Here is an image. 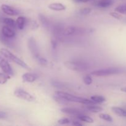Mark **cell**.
<instances>
[{
	"mask_svg": "<svg viewBox=\"0 0 126 126\" xmlns=\"http://www.w3.org/2000/svg\"><path fill=\"white\" fill-rule=\"evenodd\" d=\"M55 95L59 96L60 98H63L65 100L67 101V102H75V103H81V104L84 105H92L96 103H95L94 101L92 100L87 99V98H82V97H77V96L73 95L70 94L66 93V92H60V91H57L55 92Z\"/></svg>",
	"mask_w": 126,
	"mask_h": 126,
	"instance_id": "6da1fadb",
	"label": "cell"
},
{
	"mask_svg": "<svg viewBox=\"0 0 126 126\" xmlns=\"http://www.w3.org/2000/svg\"><path fill=\"white\" fill-rule=\"evenodd\" d=\"M0 54L4 57L11 60V61L17 64V65H19L20 66H21L23 68L25 69V70H28V71H32V68L24 61L21 60L20 58L16 56L15 54L10 52L8 49H5V48H2V49H0Z\"/></svg>",
	"mask_w": 126,
	"mask_h": 126,
	"instance_id": "7a4b0ae2",
	"label": "cell"
},
{
	"mask_svg": "<svg viewBox=\"0 0 126 126\" xmlns=\"http://www.w3.org/2000/svg\"><path fill=\"white\" fill-rule=\"evenodd\" d=\"M64 66L69 70L75 71H84L88 69V66L86 63L79 62L66 61L64 62Z\"/></svg>",
	"mask_w": 126,
	"mask_h": 126,
	"instance_id": "3957f363",
	"label": "cell"
},
{
	"mask_svg": "<svg viewBox=\"0 0 126 126\" xmlns=\"http://www.w3.org/2000/svg\"><path fill=\"white\" fill-rule=\"evenodd\" d=\"M14 95L16 96L17 98H20L23 100H25L27 102H33L35 101L36 98L33 95L30 94L29 92L26 91L25 90L23 89L22 88H17L15 90Z\"/></svg>",
	"mask_w": 126,
	"mask_h": 126,
	"instance_id": "277c9868",
	"label": "cell"
},
{
	"mask_svg": "<svg viewBox=\"0 0 126 126\" xmlns=\"http://www.w3.org/2000/svg\"><path fill=\"white\" fill-rule=\"evenodd\" d=\"M120 71V70L117 68H108L94 71L91 73V75L96 76H107L110 75H116L119 73Z\"/></svg>",
	"mask_w": 126,
	"mask_h": 126,
	"instance_id": "5b68a950",
	"label": "cell"
},
{
	"mask_svg": "<svg viewBox=\"0 0 126 126\" xmlns=\"http://www.w3.org/2000/svg\"><path fill=\"white\" fill-rule=\"evenodd\" d=\"M0 68L4 73L9 75V76L14 75L13 70H12L9 63L7 61V59L4 57L2 55H0Z\"/></svg>",
	"mask_w": 126,
	"mask_h": 126,
	"instance_id": "8992f818",
	"label": "cell"
},
{
	"mask_svg": "<svg viewBox=\"0 0 126 126\" xmlns=\"http://www.w3.org/2000/svg\"><path fill=\"white\" fill-rule=\"evenodd\" d=\"M28 46L31 53H32V55L34 58L36 59L38 56H39L38 46H37L36 42L34 38L31 37V38H29L28 41Z\"/></svg>",
	"mask_w": 126,
	"mask_h": 126,
	"instance_id": "52a82bcc",
	"label": "cell"
},
{
	"mask_svg": "<svg viewBox=\"0 0 126 126\" xmlns=\"http://www.w3.org/2000/svg\"><path fill=\"white\" fill-rule=\"evenodd\" d=\"M1 10L6 14L10 16H16L19 14V11L17 9L6 4L1 5Z\"/></svg>",
	"mask_w": 126,
	"mask_h": 126,
	"instance_id": "ba28073f",
	"label": "cell"
},
{
	"mask_svg": "<svg viewBox=\"0 0 126 126\" xmlns=\"http://www.w3.org/2000/svg\"><path fill=\"white\" fill-rule=\"evenodd\" d=\"M2 36L6 38H12L16 36V32L13 28L6 25L4 26L1 30Z\"/></svg>",
	"mask_w": 126,
	"mask_h": 126,
	"instance_id": "9c48e42d",
	"label": "cell"
},
{
	"mask_svg": "<svg viewBox=\"0 0 126 126\" xmlns=\"http://www.w3.org/2000/svg\"><path fill=\"white\" fill-rule=\"evenodd\" d=\"M38 75L34 73H26L22 75V80L24 82H34L36 80L38 79Z\"/></svg>",
	"mask_w": 126,
	"mask_h": 126,
	"instance_id": "30bf717a",
	"label": "cell"
},
{
	"mask_svg": "<svg viewBox=\"0 0 126 126\" xmlns=\"http://www.w3.org/2000/svg\"><path fill=\"white\" fill-rule=\"evenodd\" d=\"M62 113H65V114H70V115H73V116H78L79 114H82V112L76 109V108H68V107H65V108H63L60 110Z\"/></svg>",
	"mask_w": 126,
	"mask_h": 126,
	"instance_id": "8fae6325",
	"label": "cell"
},
{
	"mask_svg": "<svg viewBox=\"0 0 126 126\" xmlns=\"http://www.w3.org/2000/svg\"><path fill=\"white\" fill-rule=\"evenodd\" d=\"M48 7L52 11H63L66 9V6L60 2H54L48 6Z\"/></svg>",
	"mask_w": 126,
	"mask_h": 126,
	"instance_id": "7c38bea8",
	"label": "cell"
},
{
	"mask_svg": "<svg viewBox=\"0 0 126 126\" xmlns=\"http://www.w3.org/2000/svg\"><path fill=\"white\" fill-rule=\"evenodd\" d=\"M114 2V0H100L97 3V6L102 8H107L111 6Z\"/></svg>",
	"mask_w": 126,
	"mask_h": 126,
	"instance_id": "4fadbf2b",
	"label": "cell"
},
{
	"mask_svg": "<svg viewBox=\"0 0 126 126\" xmlns=\"http://www.w3.org/2000/svg\"><path fill=\"white\" fill-rule=\"evenodd\" d=\"M113 113L121 117H126V110L118 107H113L111 108Z\"/></svg>",
	"mask_w": 126,
	"mask_h": 126,
	"instance_id": "5bb4252c",
	"label": "cell"
},
{
	"mask_svg": "<svg viewBox=\"0 0 126 126\" xmlns=\"http://www.w3.org/2000/svg\"><path fill=\"white\" fill-rule=\"evenodd\" d=\"M16 27L19 30H22L24 28L25 25L26 23V18L25 17L23 16H19L16 20Z\"/></svg>",
	"mask_w": 126,
	"mask_h": 126,
	"instance_id": "9a60e30c",
	"label": "cell"
},
{
	"mask_svg": "<svg viewBox=\"0 0 126 126\" xmlns=\"http://www.w3.org/2000/svg\"><path fill=\"white\" fill-rule=\"evenodd\" d=\"M86 108H87V110H89V111L92 112V113H99V112L102 111L103 110V108H102V107L95 105V104L87 105Z\"/></svg>",
	"mask_w": 126,
	"mask_h": 126,
	"instance_id": "2e32d148",
	"label": "cell"
},
{
	"mask_svg": "<svg viewBox=\"0 0 126 126\" xmlns=\"http://www.w3.org/2000/svg\"><path fill=\"white\" fill-rule=\"evenodd\" d=\"M91 100L97 103H102L105 102L106 98L103 96L99 95H94L91 96Z\"/></svg>",
	"mask_w": 126,
	"mask_h": 126,
	"instance_id": "e0dca14e",
	"label": "cell"
},
{
	"mask_svg": "<svg viewBox=\"0 0 126 126\" xmlns=\"http://www.w3.org/2000/svg\"><path fill=\"white\" fill-rule=\"evenodd\" d=\"M3 23L6 24V25L11 27V28L15 29L16 27V22L14 19L11 18H4L3 19Z\"/></svg>",
	"mask_w": 126,
	"mask_h": 126,
	"instance_id": "ac0fdd59",
	"label": "cell"
},
{
	"mask_svg": "<svg viewBox=\"0 0 126 126\" xmlns=\"http://www.w3.org/2000/svg\"><path fill=\"white\" fill-rule=\"evenodd\" d=\"M78 118L81 121H84L85 123H94V119L92 118H91L90 116L87 115H85V114H79L78 116H77Z\"/></svg>",
	"mask_w": 126,
	"mask_h": 126,
	"instance_id": "d6986e66",
	"label": "cell"
},
{
	"mask_svg": "<svg viewBox=\"0 0 126 126\" xmlns=\"http://www.w3.org/2000/svg\"><path fill=\"white\" fill-rule=\"evenodd\" d=\"M38 17H39V21H40L41 23V24L43 25L45 28H49V20H47V18L44 15L41 14H39L38 15Z\"/></svg>",
	"mask_w": 126,
	"mask_h": 126,
	"instance_id": "ffe728a7",
	"label": "cell"
},
{
	"mask_svg": "<svg viewBox=\"0 0 126 126\" xmlns=\"http://www.w3.org/2000/svg\"><path fill=\"white\" fill-rule=\"evenodd\" d=\"M11 76L4 73H0V84H4L10 79Z\"/></svg>",
	"mask_w": 126,
	"mask_h": 126,
	"instance_id": "44dd1931",
	"label": "cell"
},
{
	"mask_svg": "<svg viewBox=\"0 0 126 126\" xmlns=\"http://www.w3.org/2000/svg\"><path fill=\"white\" fill-rule=\"evenodd\" d=\"M75 32H76V28L73 26H70V27H68L64 30L63 34L65 36H71L73 34H74Z\"/></svg>",
	"mask_w": 126,
	"mask_h": 126,
	"instance_id": "7402d4cb",
	"label": "cell"
},
{
	"mask_svg": "<svg viewBox=\"0 0 126 126\" xmlns=\"http://www.w3.org/2000/svg\"><path fill=\"white\" fill-rule=\"evenodd\" d=\"M115 11L116 12H118L119 14H124L126 15V6L125 4H121L119 5V6H117L115 8Z\"/></svg>",
	"mask_w": 126,
	"mask_h": 126,
	"instance_id": "603a6c76",
	"label": "cell"
},
{
	"mask_svg": "<svg viewBox=\"0 0 126 126\" xmlns=\"http://www.w3.org/2000/svg\"><path fill=\"white\" fill-rule=\"evenodd\" d=\"M99 118L103 120L106 121L108 122H112L113 121V118L110 114H105V113H101L99 114Z\"/></svg>",
	"mask_w": 126,
	"mask_h": 126,
	"instance_id": "cb8c5ba5",
	"label": "cell"
},
{
	"mask_svg": "<svg viewBox=\"0 0 126 126\" xmlns=\"http://www.w3.org/2000/svg\"><path fill=\"white\" fill-rule=\"evenodd\" d=\"M83 81L85 84L91 85L92 83V79L90 75H86L84 77Z\"/></svg>",
	"mask_w": 126,
	"mask_h": 126,
	"instance_id": "d4e9b609",
	"label": "cell"
},
{
	"mask_svg": "<svg viewBox=\"0 0 126 126\" xmlns=\"http://www.w3.org/2000/svg\"><path fill=\"white\" fill-rule=\"evenodd\" d=\"M58 123L60 125H65V124H70V119H68L66 118H61L59 120H58Z\"/></svg>",
	"mask_w": 126,
	"mask_h": 126,
	"instance_id": "484cf974",
	"label": "cell"
},
{
	"mask_svg": "<svg viewBox=\"0 0 126 126\" xmlns=\"http://www.w3.org/2000/svg\"><path fill=\"white\" fill-rule=\"evenodd\" d=\"M36 59L38 60V61L39 62V63L42 65H47L48 63V61L44 57H42L40 55L38 56V57L36 58Z\"/></svg>",
	"mask_w": 126,
	"mask_h": 126,
	"instance_id": "4316f807",
	"label": "cell"
},
{
	"mask_svg": "<svg viewBox=\"0 0 126 126\" xmlns=\"http://www.w3.org/2000/svg\"><path fill=\"white\" fill-rule=\"evenodd\" d=\"M110 15L111 17H114V18H116V19H118V20H121L122 18H123V17H122L121 15L117 12H111L110 13Z\"/></svg>",
	"mask_w": 126,
	"mask_h": 126,
	"instance_id": "83f0119b",
	"label": "cell"
},
{
	"mask_svg": "<svg viewBox=\"0 0 126 126\" xmlns=\"http://www.w3.org/2000/svg\"><path fill=\"white\" fill-rule=\"evenodd\" d=\"M91 11H92V9L89 7H84L80 10V13L82 15H87L91 13Z\"/></svg>",
	"mask_w": 126,
	"mask_h": 126,
	"instance_id": "f1b7e54d",
	"label": "cell"
},
{
	"mask_svg": "<svg viewBox=\"0 0 126 126\" xmlns=\"http://www.w3.org/2000/svg\"><path fill=\"white\" fill-rule=\"evenodd\" d=\"M52 86H55V87H61L63 86V84L60 82H57V81H52Z\"/></svg>",
	"mask_w": 126,
	"mask_h": 126,
	"instance_id": "f546056e",
	"label": "cell"
},
{
	"mask_svg": "<svg viewBox=\"0 0 126 126\" xmlns=\"http://www.w3.org/2000/svg\"><path fill=\"white\" fill-rule=\"evenodd\" d=\"M7 117V114L5 112L0 111V119H4Z\"/></svg>",
	"mask_w": 126,
	"mask_h": 126,
	"instance_id": "4dcf8cb0",
	"label": "cell"
},
{
	"mask_svg": "<svg viewBox=\"0 0 126 126\" xmlns=\"http://www.w3.org/2000/svg\"><path fill=\"white\" fill-rule=\"evenodd\" d=\"M52 46V47H54V49H56L57 46V43L55 40H52L51 42Z\"/></svg>",
	"mask_w": 126,
	"mask_h": 126,
	"instance_id": "1f68e13d",
	"label": "cell"
},
{
	"mask_svg": "<svg viewBox=\"0 0 126 126\" xmlns=\"http://www.w3.org/2000/svg\"><path fill=\"white\" fill-rule=\"evenodd\" d=\"M89 0H73L74 2H87Z\"/></svg>",
	"mask_w": 126,
	"mask_h": 126,
	"instance_id": "d6a6232c",
	"label": "cell"
},
{
	"mask_svg": "<svg viewBox=\"0 0 126 126\" xmlns=\"http://www.w3.org/2000/svg\"><path fill=\"white\" fill-rule=\"evenodd\" d=\"M72 124L73 126H82V124H81V123H79V122H78V121H74V122H73V123H72Z\"/></svg>",
	"mask_w": 126,
	"mask_h": 126,
	"instance_id": "836d02e7",
	"label": "cell"
},
{
	"mask_svg": "<svg viewBox=\"0 0 126 126\" xmlns=\"http://www.w3.org/2000/svg\"><path fill=\"white\" fill-rule=\"evenodd\" d=\"M121 91H123V92H126V87H123V88L121 89Z\"/></svg>",
	"mask_w": 126,
	"mask_h": 126,
	"instance_id": "e575fe53",
	"label": "cell"
},
{
	"mask_svg": "<svg viewBox=\"0 0 126 126\" xmlns=\"http://www.w3.org/2000/svg\"><path fill=\"white\" fill-rule=\"evenodd\" d=\"M125 4V6H126V3H125V4Z\"/></svg>",
	"mask_w": 126,
	"mask_h": 126,
	"instance_id": "d590c367",
	"label": "cell"
},
{
	"mask_svg": "<svg viewBox=\"0 0 126 126\" xmlns=\"http://www.w3.org/2000/svg\"><path fill=\"white\" fill-rule=\"evenodd\" d=\"M121 1H126V0H121Z\"/></svg>",
	"mask_w": 126,
	"mask_h": 126,
	"instance_id": "8d00e7d4",
	"label": "cell"
}]
</instances>
